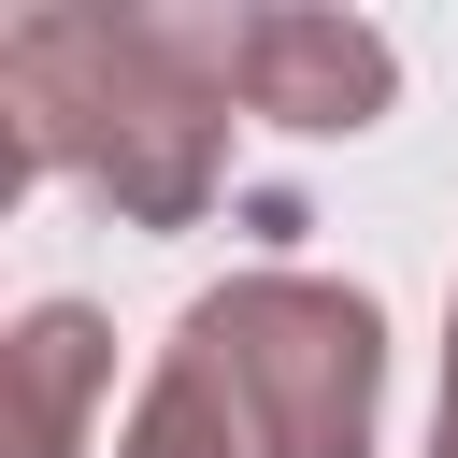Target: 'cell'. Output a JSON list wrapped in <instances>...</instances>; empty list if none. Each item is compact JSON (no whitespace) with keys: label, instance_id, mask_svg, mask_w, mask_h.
<instances>
[{"label":"cell","instance_id":"2","mask_svg":"<svg viewBox=\"0 0 458 458\" xmlns=\"http://www.w3.org/2000/svg\"><path fill=\"white\" fill-rule=\"evenodd\" d=\"M258 458H372L386 429V301L372 286H329V272H229L186 301L172 329Z\"/></svg>","mask_w":458,"mask_h":458},{"label":"cell","instance_id":"3","mask_svg":"<svg viewBox=\"0 0 458 458\" xmlns=\"http://www.w3.org/2000/svg\"><path fill=\"white\" fill-rule=\"evenodd\" d=\"M215 72L243 114L315 129V143H344L401 100V43L372 14H315V0H215Z\"/></svg>","mask_w":458,"mask_h":458},{"label":"cell","instance_id":"5","mask_svg":"<svg viewBox=\"0 0 458 458\" xmlns=\"http://www.w3.org/2000/svg\"><path fill=\"white\" fill-rule=\"evenodd\" d=\"M114 458H258V444H243L229 386H215V372H200L186 344H157V372H143V401H129Z\"/></svg>","mask_w":458,"mask_h":458},{"label":"cell","instance_id":"7","mask_svg":"<svg viewBox=\"0 0 458 458\" xmlns=\"http://www.w3.org/2000/svg\"><path fill=\"white\" fill-rule=\"evenodd\" d=\"M429 458H458V401H444V429H429Z\"/></svg>","mask_w":458,"mask_h":458},{"label":"cell","instance_id":"1","mask_svg":"<svg viewBox=\"0 0 458 458\" xmlns=\"http://www.w3.org/2000/svg\"><path fill=\"white\" fill-rule=\"evenodd\" d=\"M229 72L215 14L172 0H29L0 29V200L72 172L129 229H200L229 186Z\"/></svg>","mask_w":458,"mask_h":458},{"label":"cell","instance_id":"6","mask_svg":"<svg viewBox=\"0 0 458 458\" xmlns=\"http://www.w3.org/2000/svg\"><path fill=\"white\" fill-rule=\"evenodd\" d=\"M444 401H458V286H444Z\"/></svg>","mask_w":458,"mask_h":458},{"label":"cell","instance_id":"4","mask_svg":"<svg viewBox=\"0 0 458 458\" xmlns=\"http://www.w3.org/2000/svg\"><path fill=\"white\" fill-rule=\"evenodd\" d=\"M114 386V329L86 301H29L14 315V415H29V458H86V415Z\"/></svg>","mask_w":458,"mask_h":458}]
</instances>
